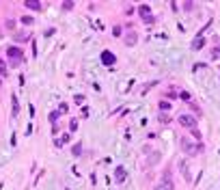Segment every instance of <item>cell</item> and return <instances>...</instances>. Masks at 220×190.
<instances>
[{
  "instance_id": "6da1fadb",
  "label": "cell",
  "mask_w": 220,
  "mask_h": 190,
  "mask_svg": "<svg viewBox=\"0 0 220 190\" xmlns=\"http://www.w3.org/2000/svg\"><path fill=\"white\" fill-rule=\"evenodd\" d=\"M179 145H181V151L188 153V156H197V153L201 151V145H194V140H192L190 136H183V138L179 140Z\"/></svg>"
},
{
  "instance_id": "7a4b0ae2",
  "label": "cell",
  "mask_w": 220,
  "mask_h": 190,
  "mask_svg": "<svg viewBox=\"0 0 220 190\" xmlns=\"http://www.w3.org/2000/svg\"><path fill=\"white\" fill-rule=\"evenodd\" d=\"M138 15L142 17V22H145V24H153V22H155V19H153V15H151L149 5H140V7H138Z\"/></svg>"
},
{
  "instance_id": "3957f363",
  "label": "cell",
  "mask_w": 220,
  "mask_h": 190,
  "mask_svg": "<svg viewBox=\"0 0 220 190\" xmlns=\"http://www.w3.org/2000/svg\"><path fill=\"white\" fill-rule=\"evenodd\" d=\"M7 56L11 58V63H13V65H17V63H19L22 58H24V52L19 50V47H15V45H11V47H9V50H7Z\"/></svg>"
},
{
  "instance_id": "277c9868",
  "label": "cell",
  "mask_w": 220,
  "mask_h": 190,
  "mask_svg": "<svg viewBox=\"0 0 220 190\" xmlns=\"http://www.w3.org/2000/svg\"><path fill=\"white\" fill-rule=\"evenodd\" d=\"M155 190H175L173 181H170V173H168V171L164 173V177H162V181L158 184V188H155Z\"/></svg>"
},
{
  "instance_id": "5b68a950",
  "label": "cell",
  "mask_w": 220,
  "mask_h": 190,
  "mask_svg": "<svg viewBox=\"0 0 220 190\" xmlns=\"http://www.w3.org/2000/svg\"><path fill=\"white\" fill-rule=\"evenodd\" d=\"M179 123H181L183 128L194 130V125H197V119H194V117H190V114H181V117H179Z\"/></svg>"
},
{
  "instance_id": "8992f818",
  "label": "cell",
  "mask_w": 220,
  "mask_h": 190,
  "mask_svg": "<svg viewBox=\"0 0 220 190\" xmlns=\"http://www.w3.org/2000/svg\"><path fill=\"white\" fill-rule=\"evenodd\" d=\"M102 63H104V65H114V63H117V56H114L112 52L104 50V52H102Z\"/></svg>"
},
{
  "instance_id": "52a82bcc",
  "label": "cell",
  "mask_w": 220,
  "mask_h": 190,
  "mask_svg": "<svg viewBox=\"0 0 220 190\" xmlns=\"http://www.w3.org/2000/svg\"><path fill=\"white\" fill-rule=\"evenodd\" d=\"M179 169H181L183 179H186V181H190L192 177H190V169H188V162H186V160H181V162H179Z\"/></svg>"
},
{
  "instance_id": "ba28073f",
  "label": "cell",
  "mask_w": 220,
  "mask_h": 190,
  "mask_svg": "<svg viewBox=\"0 0 220 190\" xmlns=\"http://www.w3.org/2000/svg\"><path fill=\"white\" fill-rule=\"evenodd\" d=\"M125 175H127V173H125V166H117V169H114V179H117V181H123Z\"/></svg>"
},
{
  "instance_id": "9c48e42d",
  "label": "cell",
  "mask_w": 220,
  "mask_h": 190,
  "mask_svg": "<svg viewBox=\"0 0 220 190\" xmlns=\"http://www.w3.org/2000/svg\"><path fill=\"white\" fill-rule=\"evenodd\" d=\"M136 41H138V35H136L134 30H130V33L125 35V45H134Z\"/></svg>"
},
{
  "instance_id": "30bf717a",
  "label": "cell",
  "mask_w": 220,
  "mask_h": 190,
  "mask_svg": "<svg viewBox=\"0 0 220 190\" xmlns=\"http://www.w3.org/2000/svg\"><path fill=\"white\" fill-rule=\"evenodd\" d=\"M203 45H205V39H203V37L199 35L197 39H194V41H192V50H201V47H203Z\"/></svg>"
},
{
  "instance_id": "8fae6325",
  "label": "cell",
  "mask_w": 220,
  "mask_h": 190,
  "mask_svg": "<svg viewBox=\"0 0 220 190\" xmlns=\"http://www.w3.org/2000/svg\"><path fill=\"white\" fill-rule=\"evenodd\" d=\"M26 9H30V11H41V2H33V0H26Z\"/></svg>"
},
{
  "instance_id": "7c38bea8",
  "label": "cell",
  "mask_w": 220,
  "mask_h": 190,
  "mask_svg": "<svg viewBox=\"0 0 220 190\" xmlns=\"http://www.w3.org/2000/svg\"><path fill=\"white\" fill-rule=\"evenodd\" d=\"M71 153H73V156H80V153H82V142H76L73 149H71Z\"/></svg>"
},
{
  "instance_id": "4fadbf2b",
  "label": "cell",
  "mask_w": 220,
  "mask_h": 190,
  "mask_svg": "<svg viewBox=\"0 0 220 190\" xmlns=\"http://www.w3.org/2000/svg\"><path fill=\"white\" fill-rule=\"evenodd\" d=\"M9 74V69H7V63L2 61V58H0V76H7Z\"/></svg>"
},
{
  "instance_id": "5bb4252c",
  "label": "cell",
  "mask_w": 220,
  "mask_h": 190,
  "mask_svg": "<svg viewBox=\"0 0 220 190\" xmlns=\"http://www.w3.org/2000/svg\"><path fill=\"white\" fill-rule=\"evenodd\" d=\"M11 102H13V114H17V110H19V106H17V97H15V95H13V97H11Z\"/></svg>"
},
{
  "instance_id": "9a60e30c",
  "label": "cell",
  "mask_w": 220,
  "mask_h": 190,
  "mask_svg": "<svg viewBox=\"0 0 220 190\" xmlns=\"http://www.w3.org/2000/svg\"><path fill=\"white\" fill-rule=\"evenodd\" d=\"M58 114H61V112H50V123H56V121H58Z\"/></svg>"
},
{
  "instance_id": "2e32d148",
  "label": "cell",
  "mask_w": 220,
  "mask_h": 190,
  "mask_svg": "<svg viewBox=\"0 0 220 190\" xmlns=\"http://www.w3.org/2000/svg\"><path fill=\"white\" fill-rule=\"evenodd\" d=\"M26 39H28V35H24V33H22V35H19V33L15 35V41H26Z\"/></svg>"
},
{
  "instance_id": "e0dca14e",
  "label": "cell",
  "mask_w": 220,
  "mask_h": 190,
  "mask_svg": "<svg viewBox=\"0 0 220 190\" xmlns=\"http://www.w3.org/2000/svg\"><path fill=\"white\" fill-rule=\"evenodd\" d=\"M73 9V2H63V11H71Z\"/></svg>"
},
{
  "instance_id": "ac0fdd59",
  "label": "cell",
  "mask_w": 220,
  "mask_h": 190,
  "mask_svg": "<svg viewBox=\"0 0 220 190\" xmlns=\"http://www.w3.org/2000/svg\"><path fill=\"white\" fill-rule=\"evenodd\" d=\"M192 138H194V140H201V132H199V130H192Z\"/></svg>"
},
{
  "instance_id": "d6986e66",
  "label": "cell",
  "mask_w": 220,
  "mask_h": 190,
  "mask_svg": "<svg viewBox=\"0 0 220 190\" xmlns=\"http://www.w3.org/2000/svg\"><path fill=\"white\" fill-rule=\"evenodd\" d=\"M73 100H76V104H82V102H84V95H80V93H78Z\"/></svg>"
},
{
  "instance_id": "ffe728a7",
  "label": "cell",
  "mask_w": 220,
  "mask_h": 190,
  "mask_svg": "<svg viewBox=\"0 0 220 190\" xmlns=\"http://www.w3.org/2000/svg\"><path fill=\"white\" fill-rule=\"evenodd\" d=\"M112 35L119 37V35H121V26H114V28H112Z\"/></svg>"
},
{
  "instance_id": "44dd1931",
  "label": "cell",
  "mask_w": 220,
  "mask_h": 190,
  "mask_svg": "<svg viewBox=\"0 0 220 190\" xmlns=\"http://www.w3.org/2000/svg\"><path fill=\"white\" fill-rule=\"evenodd\" d=\"M160 108H162V110H168L170 104H168V102H160Z\"/></svg>"
},
{
  "instance_id": "7402d4cb",
  "label": "cell",
  "mask_w": 220,
  "mask_h": 190,
  "mask_svg": "<svg viewBox=\"0 0 220 190\" xmlns=\"http://www.w3.org/2000/svg\"><path fill=\"white\" fill-rule=\"evenodd\" d=\"M179 97H181V100H186V102H188V100H190V93H186V91H181V95H179Z\"/></svg>"
},
{
  "instance_id": "603a6c76",
  "label": "cell",
  "mask_w": 220,
  "mask_h": 190,
  "mask_svg": "<svg viewBox=\"0 0 220 190\" xmlns=\"http://www.w3.org/2000/svg\"><path fill=\"white\" fill-rule=\"evenodd\" d=\"M69 130H71V132H76V130H78V123H76V121H71V123H69Z\"/></svg>"
},
{
  "instance_id": "cb8c5ba5",
  "label": "cell",
  "mask_w": 220,
  "mask_h": 190,
  "mask_svg": "<svg viewBox=\"0 0 220 190\" xmlns=\"http://www.w3.org/2000/svg\"><path fill=\"white\" fill-rule=\"evenodd\" d=\"M22 22H24V24H33V17L26 15V17H22Z\"/></svg>"
}]
</instances>
